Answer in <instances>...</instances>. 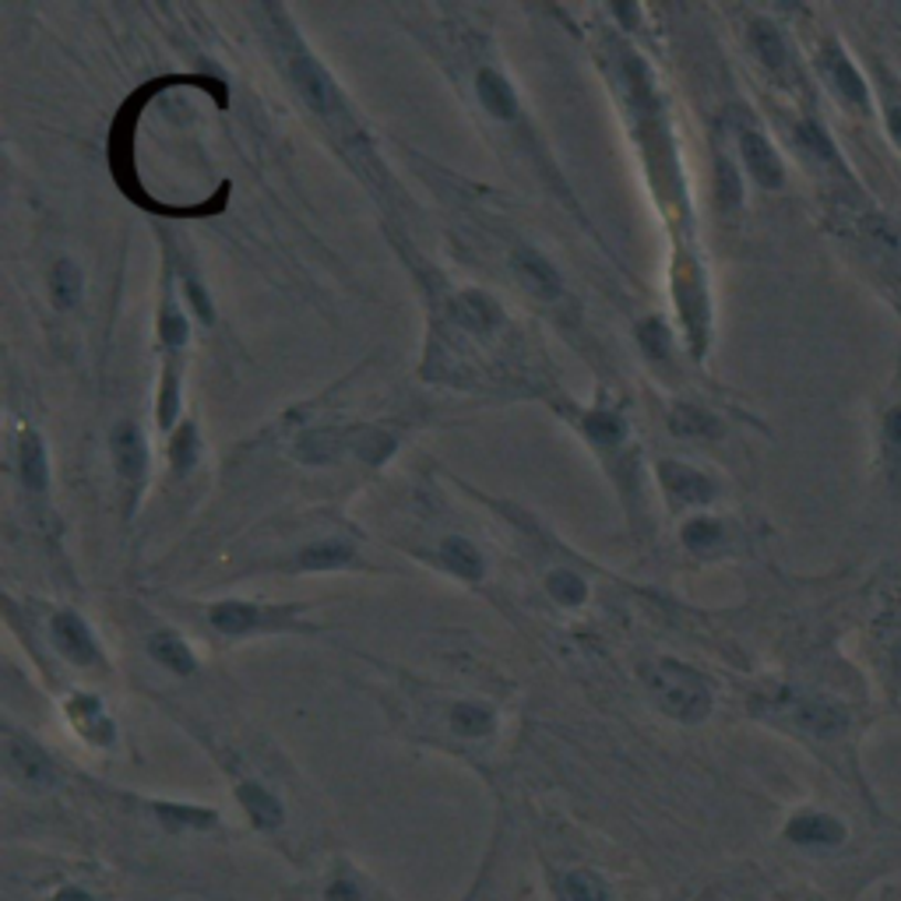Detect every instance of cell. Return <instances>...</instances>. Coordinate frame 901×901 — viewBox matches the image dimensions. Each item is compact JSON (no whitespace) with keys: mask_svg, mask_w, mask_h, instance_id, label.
I'll use <instances>...</instances> for the list:
<instances>
[{"mask_svg":"<svg viewBox=\"0 0 901 901\" xmlns=\"http://www.w3.org/2000/svg\"><path fill=\"white\" fill-rule=\"evenodd\" d=\"M891 666H894V677L901 680V641H898L894 651H891Z\"/></svg>","mask_w":901,"mask_h":901,"instance_id":"44","label":"cell"},{"mask_svg":"<svg viewBox=\"0 0 901 901\" xmlns=\"http://www.w3.org/2000/svg\"><path fill=\"white\" fill-rule=\"evenodd\" d=\"M237 803L258 831L272 835L285 824V803L261 782H237Z\"/></svg>","mask_w":901,"mask_h":901,"instance_id":"7","label":"cell"},{"mask_svg":"<svg viewBox=\"0 0 901 901\" xmlns=\"http://www.w3.org/2000/svg\"><path fill=\"white\" fill-rule=\"evenodd\" d=\"M148 656L156 659L163 669H169V673H177V677H195L198 673L195 651L187 648L184 638L172 635V630H159V635L148 638Z\"/></svg>","mask_w":901,"mask_h":901,"instance_id":"18","label":"cell"},{"mask_svg":"<svg viewBox=\"0 0 901 901\" xmlns=\"http://www.w3.org/2000/svg\"><path fill=\"white\" fill-rule=\"evenodd\" d=\"M50 901H99V898H95L85 884H78V880H64V884L50 894Z\"/></svg>","mask_w":901,"mask_h":901,"instance_id":"39","label":"cell"},{"mask_svg":"<svg viewBox=\"0 0 901 901\" xmlns=\"http://www.w3.org/2000/svg\"><path fill=\"white\" fill-rule=\"evenodd\" d=\"M177 409H180V401H177V377H166V380H163V398H159V427H163V430L172 427V419H177Z\"/></svg>","mask_w":901,"mask_h":901,"instance_id":"37","label":"cell"},{"mask_svg":"<svg viewBox=\"0 0 901 901\" xmlns=\"http://www.w3.org/2000/svg\"><path fill=\"white\" fill-rule=\"evenodd\" d=\"M67 719H71L74 730H78L95 746H109L113 740H117V725H113V719L106 715L103 701L92 698V694H74L67 701Z\"/></svg>","mask_w":901,"mask_h":901,"instance_id":"10","label":"cell"},{"mask_svg":"<svg viewBox=\"0 0 901 901\" xmlns=\"http://www.w3.org/2000/svg\"><path fill=\"white\" fill-rule=\"evenodd\" d=\"M82 296V272L71 261H56L53 268V300L56 306H74Z\"/></svg>","mask_w":901,"mask_h":901,"instance_id":"28","label":"cell"},{"mask_svg":"<svg viewBox=\"0 0 901 901\" xmlns=\"http://www.w3.org/2000/svg\"><path fill=\"white\" fill-rule=\"evenodd\" d=\"M454 317H458V324H465L469 332L486 335V332L496 328V324H501V306H496L486 293L469 290V293H462L454 300Z\"/></svg>","mask_w":901,"mask_h":901,"instance_id":"19","label":"cell"},{"mask_svg":"<svg viewBox=\"0 0 901 901\" xmlns=\"http://www.w3.org/2000/svg\"><path fill=\"white\" fill-rule=\"evenodd\" d=\"M641 680H645L648 698L656 701L659 712L669 715L673 722L698 725V722H704L708 715H712V708H715L712 687H708L698 669H690L687 662L651 659L641 669Z\"/></svg>","mask_w":901,"mask_h":901,"instance_id":"1","label":"cell"},{"mask_svg":"<svg viewBox=\"0 0 901 901\" xmlns=\"http://www.w3.org/2000/svg\"><path fill=\"white\" fill-rule=\"evenodd\" d=\"M782 708L796 730H803L814 740H838L852 722L846 704H838L831 698H817V694H789Z\"/></svg>","mask_w":901,"mask_h":901,"instance_id":"2","label":"cell"},{"mask_svg":"<svg viewBox=\"0 0 901 901\" xmlns=\"http://www.w3.org/2000/svg\"><path fill=\"white\" fill-rule=\"evenodd\" d=\"M638 342H641V349L648 359H666L669 353V332H666V324L662 321H645L641 328H638Z\"/></svg>","mask_w":901,"mask_h":901,"instance_id":"33","label":"cell"},{"mask_svg":"<svg viewBox=\"0 0 901 901\" xmlns=\"http://www.w3.org/2000/svg\"><path fill=\"white\" fill-rule=\"evenodd\" d=\"M353 560H356L353 546L342 543V539H324V543H314V546H306L300 553V567L303 570H335V567H345Z\"/></svg>","mask_w":901,"mask_h":901,"instance_id":"23","label":"cell"},{"mask_svg":"<svg viewBox=\"0 0 901 901\" xmlns=\"http://www.w3.org/2000/svg\"><path fill=\"white\" fill-rule=\"evenodd\" d=\"M285 71H290V82L293 88L300 92V99L311 106L317 117H335L338 113V92H335V82L332 74L324 71L311 53H290V61H285Z\"/></svg>","mask_w":901,"mask_h":901,"instance_id":"4","label":"cell"},{"mask_svg":"<svg viewBox=\"0 0 901 901\" xmlns=\"http://www.w3.org/2000/svg\"><path fill=\"white\" fill-rule=\"evenodd\" d=\"M496 708L486 701H454L448 712V725L462 740H490L496 733Z\"/></svg>","mask_w":901,"mask_h":901,"instance_id":"13","label":"cell"},{"mask_svg":"<svg viewBox=\"0 0 901 901\" xmlns=\"http://www.w3.org/2000/svg\"><path fill=\"white\" fill-rule=\"evenodd\" d=\"M740 151H743V163L746 169H751V177L761 184V187H782L785 180V172H782V163L775 156V148L768 145V138L757 130H743V138H740Z\"/></svg>","mask_w":901,"mask_h":901,"instance_id":"12","label":"cell"},{"mask_svg":"<svg viewBox=\"0 0 901 901\" xmlns=\"http://www.w3.org/2000/svg\"><path fill=\"white\" fill-rule=\"evenodd\" d=\"M440 560H444L454 574L469 578V582L483 578V557H479L469 539H444V543H440Z\"/></svg>","mask_w":901,"mask_h":901,"instance_id":"24","label":"cell"},{"mask_svg":"<svg viewBox=\"0 0 901 901\" xmlns=\"http://www.w3.org/2000/svg\"><path fill=\"white\" fill-rule=\"evenodd\" d=\"M888 130H891V138H894V145L901 148V106L888 113Z\"/></svg>","mask_w":901,"mask_h":901,"instance_id":"42","label":"cell"},{"mask_svg":"<svg viewBox=\"0 0 901 901\" xmlns=\"http://www.w3.org/2000/svg\"><path fill=\"white\" fill-rule=\"evenodd\" d=\"M673 433H683V437H704V433H715L719 427H715V419L708 416V412H701V409H694V406H680L677 412H673Z\"/></svg>","mask_w":901,"mask_h":901,"instance_id":"32","label":"cell"},{"mask_svg":"<svg viewBox=\"0 0 901 901\" xmlns=\"http://www.w3.org/2000/svg\"><path fill=\"white\" fill-rule=\"evenodd\" d=\"M345 437L338 430H311L296 440V458L306 465H328L342 454Z\"/></svg>","mask_w":901,"mask_h":901,"instance_id":"21","label":"cell"},{"mask_svg":"<svg viewBox=\"0 0 901 901\" xmlns=\"http://www.w3.org/2000/svg\"><path fill=\"white\" fill-rule=\"evenodd\" d=\"M159 335H163V342L169 345V349H180V345L187 342V335H190L184 314H180L172 303H166V311H163V317H159Z\"/></svg>","mask_w":901,"mask_h":901,"instance_id":"35","label":"cell"},{"mask_svg":"<svg viewBox=\"0 0 901 901\" xmlns=\"http://www.w3.org/2000/svg\"><path fill=\"white\" fill-rule=\"evenodd\" d=\"M820 71H824V78L835 85V92L841 95V99H849L859 109L870 106V92H867V85H862V78H859V71L852 67V61H849L846 53H841V46L831 43L828 50H824Z\"/></svg>","mask_w":901,"mask_h":901,"instance_id":"11","label":"cell"},{"mask_svg":"<svg viewBox=\"0 0 901 901\" xmlns=\"http://www.w3.org/2000/svg\"><path fill=\"white\" fill-rule=\"evenodd\" d=\"M279 617L272 609H261V606H251V603H219L208 609V620L219 630V635H247V630H258L264 620Z\"/></svg>","mask_w":901,"mask_h":901,"instance_id":"16","label":"cell"},{"mask_svg":"<svg viewBox=\"0 0 901 901\" xmlns=\"http://www.w3.org/2000/svg\"><path fill=\"white\" fill-rule=\"evenodd\" d=\"M184 290H187L190 306L201 314V321H212V300H208V293L201 290V285L198 282H184Z\"/></svg>","mask_w":901,"mask_h":901,"instance_id":"40","label":"cell"},{"mask_svg":"<svg viewBox=\"0 0 901 901\" xmlns=\"http://www.w3.org/2000/svg\"><path fill=\"white\" fill-rule=\"evenodd\" d=\"M782 838L799 849H838L846 846L849 828L828 810H796L785 820Z\"/></svg>","mask_w":901,"mask_h":901,"instance_id":"5","label":"cell"},{"mask_svg":"<svg viewBox=\"0 0 901 901\" xmlns=\"http://www.w3.org/2000/svg\"><path fill=\"white\" fill-rule=\"evenodd\" d=\"M50 635L56 651L74 666H95L99 662V645H95L92 630L74 617V612H56L50 624Z\"/></svg>","mask_w":901,"mask_h":901,"instance_id":"6","label":"cell"},{"mask_svg":"<svg viewBox=\"0 0 901 901\" xmlns=\"http://www.w3.org/2000/svg\"><path fill=\"white\" fill-rule=\"evenodd\" d=\"M169 458H172V465H177L180 472H187L190 465L198 462V430L195 427H184L177 437H172Z\"/></svg>","mask_w":901,"mask_h":901,"instance_id":"34","label":"cell"},{"mask_svg":"<svg viewBox=\"0 0 901 901\" xmlns=\"http://www.w3.org/2000/svg\"><path fill=\"white\" fill-rule=\"evenodd\" d=\"M553 894L557 901H620L609 877L588 867H574L553 877Z\"/></svg>","mask_w":901,"mask_h":901,"instance_id":"9","label":"cell"},{"mask_svg":"<svg viewBox=\"0 0 901 901\" xmlns=\"http://www.w3.org/2000/svg\"><path fill=\"white\" fill-rule=\"evenodd\" d=\"M391 451H395V437L385 433V430H367L363 437H356V454L370 465L388 462Z\"/></svg>","mask_w":901,"mask_h":901,"instance_id":"30","label":"cell"},{"mask_svg":"<svg viewBox=\"0 0 901 901\" xmlns=\"http://www.w3.org/2000/svg\"><path fill=\"white\" fill-rule=\"evenodd\" d=\"M546 591L553 596V603H560V606H582L588 599V585L582 574H574V570H553L546 578Z\"/></svg>","mask_w":901,"mask_h":901,"instance_id":"25","label":"cell"},{"mask_svg":"<svg viewBox=\"0 0 901 901\" xmlns=\"http://www.w3.org/2000/svg\"><path fill=\"white\" fill-rule=\"evenodd\" d=\"M156 810L166 824H184V828H212L219 820L216 810L208 807H184V803H156Z\"/></svg>","mask_w":901,"mask_h":901,"instance_id":"26","label":"cell"},{"mask_svg":"<svg viewBox=\"0 0 901 901\" xmlns=\"http://www.w3.org/2000/svg\"><path fill=\"white\" fill-rule=\"evenodd\" d=\"M321 901H370V880L359 870H353L349 862H338V867L324 877Z\"/></svg>","mask_w":901,"mask_h":901,"instance_id":"20","label":"cell"},{"mask_svg":"<svg viewBox=\"0 0 901 901\" xmlns=\"http://www.w3.org/2000/svg\"><path fill=\"white\" fill-rule=\"evenodd\" d=\"M719 539H722V525L715 522V517H694V522L683 525V543L694 553L712 549Z\"/></svg>","mask_w":901,"mask_h":901,"instance_id":"31","label":"cell"},{"mask_svg":"<svg viewBox=\"0 0 901 901\" xmlns=\"http://www.w3.org/2000/svg\"><path fill=\"white\" fill-rule=\"evenodd\" d=\"M612 14L624 18V22H638V18H641V8H635V4H612Z\"/></svg>","mask_w":901,"mask_h":901,"instance_id":"43","label":"cell"},{"mask_svg":"<svg viewBox=\"0 0 901 901\" xmlns=\"http://www.w3.org/2000/svg\"><path fill=\"white\" fill-rule=\"evenodd\" d=\"M751 40H754V50L761 53V61L768 64V67L778 71V67L785 64V43H782V35H778L775 25H768V22H754Z\"/></svg>","mask_w":901,"mask_h":901,"instance_id":"27","label":"cell"},{"mask_svg":"<svg viewBox=\"0 0 901 901\" xmlns=\"http://www.w3.org/2000/svg\"><path fill=\"white\" fill-rule=\"evenodd\" d=\"M18 469L29 490H46L50 483V462H46V448L40 433H25L22 437V451H18Z\"/></svg>","mask_w":901,"mask_h":901,"instance_id":"22","label":"cell"},{"mask_svg":"<svg viewBox=\"0 0 901 901\" xmlns=\"http://www.w3.org/2000/svg\"><path fill=\"white\" fill-rule=\"evenodd\" d=\"M475 92H479V103L486 106V113H493L496 121H514L517 117V95L511 88V82L504 78L501 71L493 67H483L475 74Z\"/></svg>","mask_w":901,"mask_h":901,"instance_id":"17","label":"cell"},{"mask_svg":"<svg viewBox=\"0 0 901 901\" xmlns=\"http://www.w3.org/2000/svg\"><path fill=\"white\" fill-rule=\"evenodd\" d=\"M113 465H117V472L124 479H130V483H138V479H145V469H148V448H145V437L142 430L134 427V423H124L117 427V433H113Z\"/></svg>","mask_w":901,"mask_h":901,"instance_id":"14","label":"cell"},{"mask_svg":"<svg viewBox=\"0 0 901 901\" xmlns=\"http://www.w3.org/2000/svg\"><path fill=\"white\" fill-rule=\"evenodd\" d=\"M4 768L11 782H18L22 789H32V793H43L56 782V768L50 754L35 740L14 730L4 733Z\"/></svg>","mask_w":901,"mask_h":901,"instance_id":"3","label":"cell"},{"mask_svg":"<svg viewBox=\"0 0 901 901\" xmlns=\"http://www.w3.org/2000/svg\"><path fill=\"white\" fill-rule=\"evenodd\" d=\"M585 433L596 440V444H617V440H624L627 427H624V419L617 412L599 409V412H591L585 419Z\"/></svg>","mask_w":901,"mask_h":901,"instance_id":"29","label":"cell"},{"mask_svg":"<svg viewBox=\"0 0 901 901\" xmlns=\"http://www.w3.org/2000/svg\"><path fill=\"white\" fill-rule=\"evenodd\" d=\"M888 440H891V448H901V409H894L888 416Z\"/></svg>","mask_w":901,"mask_h":901,"instance_id":"41","label":"cell"},{"mask_svg":"<svg viewBox=\"0 0 901 901\" xmlns=\"http://www.w3.org/2000/svg\"><path fill=\"white\" fill-rule=\"evenodd\" d=\"M719 198L725 205L740 201V180H736V172L730 169V163H719Z\"/></svg>","mask_w":901,"mask_h":901,"instance_id":"38","label":"cell"},{"mask_svg":"<svg viewBox=\"0 0 901 901\" xmlns=\"http://www.w3.org/2000/svg\"><path fill=\"white\" fill-rule=\"evenodd\" d=\"M514 272H517V279H522L535 296H543V300H557L564 293L560 272L543 254H535V251H517L514 254Z\"/></svg>","mask_w":901,"mask_h":901,"instance_id":"15","label":"cell"},{"mask_svg":"<svg viewBox=\"0 0 901 901\" xmlns=\"http://www.w3.org/2000/svg\"><path fill=\"white\" fill-rule=\"evenodd\" d=\"M799 142H803V148L807 151H814V156H820V159H828V163H835V148H831V142H828V134H824L817 124H799Z\"/></svg>","mask_w":901,"mask_h":901,"instance_id":"36","label":"cell"},{"mask_svg":"<svg viewBox=\"0 0 901 901\" xmlns=\"http://www.w3.org/2000/svg\"><path fill=\"white\" fill-rule=\"evenodd\" d=\"M659 479L662 490L673 504H708L715 496V483L704 472L690 469V465H677V462H662L659 465Z\"/></svg>","mask_w":901,"mask_h":901,"instance_id":"8","label":"cell"}]
</instances>
